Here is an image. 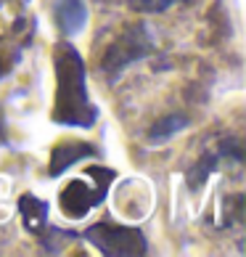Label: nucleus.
<instances>
[{
  "instance_id": "nucleus-1",
  "label": "nucleus",
  "mask_w": 246,
  "mask_h": 257,
  "mask_svg": "<svg viewBox=\"0 0 246 257\" xmlns=\"http://www.w3.org/2000/svg\"><path fill=\"white\" fill-rule=\"evenodd\" d=\"M56 69V101H53V122L72 127H90L98 117V106L88 96L85 85V64L80 53L69 43H59L53 51Z\"/></svg>"
},
{
  "instance_id": "nucleus-2",
  "label": "nucleus",
  "mask_w": 246,
  "mask_h": 257,
  "mask_svg": "<svg viewBox=\"0 0 246 257\" xmlns=\"http://www.w3.org/2000/svg\"><path fill=\"white\" fill-rule=\"evenodd\" d=\"M88 239L96 249L111 257H130V254H143L146 252V236L127 225H111V223H98L85 231Z\"/></svg>"
},
{
  "instance_id": "nucleus-3",
  "label": "nucleus",
  "mask_w": 246,
  "mask_h": 257,
  "mask_svg": "<svg viewBox=\"0 0 246 257\" xmlns=\"http://www.w3.org/2000/svg\"><path fill=\"white\" fill-rule=\"evenodd\" d=\"M148 51H151V35H148V30H146V27H132L130 32H125L106 51V56H103V72L119 74L127 64L143 59Z\"/></svg>"
},
{
  "instance_id": "nucleus-4",
  "label": "nucleus",
  "mask_w": 246,
  "mask_h": 257,
  "mask_svg": "<svg viewBox=\"0 0 246 257\" xmlns=\"http://www.w3.org/2000/svg\"><path fill=\"white\" fill-rule=\"evenodd\" d=\"M103 196H106V186L88 188V183H82V180H72V183L61 191L59 202H61L64 215L72 217V220H77V217L88 215L93 207H98L103 202Z\"/></svg>"
},
{
  "instance_id": "nucleus-5",
  "label": "nucleus",
  "mask_w": 246,
  "mask_h": 257,
  "mask_svg": "<svg viewBox=\"0 0 246 257\" xmlns=\"http://www.w3.org/2000/svg\"><path fill=\"white\" fill-rule=\"evenodd\" d=\"M53 19L64 35H80V30L88 24V6L82 0H56Z\"/></svg>"
},
{
  "instance_id": "nucleus-6",
  "label": "nucleus",
  "mask_w": 246,
  "mask_h": 257,
  "mask_svg": "<svg viewBox=\"0 0 246 257\" xmlns=\"http://www.w3.org/2000/svg\"><path fill=\"white\" fill-rule=\"evenodd\" d=\"M96 154V149H93L90 144H59L53 151H51V167L48 173L56 178L61 175L66 167H72L74 162H80L85 157H93Z\"/></svg>"
},
{
  "instance_id": "nucleus-7",
  "label": "nucleus",
  "mask_w": 246,
  "mask_h": 257,
  "mask_svg": "<svg viewBox=\"0 0 246 257\" xmlns=\"http://www.w3.org/2000/svg\"><path fill=\"white\" fill-rule=\"evenodd\" d=\"M19 209H22V217H24V223L30 225V228H43L45 220H48V204L43 202V199H37L32 194H24L22 196V202H19Z\"/></svg>"
},
{
  "instance_id": "nucleus-8",
  "label": "nucleus",
  "mask_w": 246,
  "mask_h": 257,
  "mask_svg": "<svg viewBox=\"0 0 246 257\" xmlns=\"http://www.w3.org/2000/svg\"><path fill=\"white\" fill-rule=\"evenodd\" d=\"M185 125H188V119L183 117V114H169V117H162L154 127H151L148 138H151V144H159V141H169L177 130H183Z\"/></svg>"
},
{
  "instance_id": "nucleus-9",
  "label": "nucleus",
  "mask_w": 246,
  "mask_h": 257,
  "mask_svg": "<svg viewBox=\"0 0 246 257\" xmlns=\"http://www.w3.org/2000/svg\"><path fill=\"white\" fill-rule=\"evenodd\" d=\"M0 144H6V122H3V109H0Z\"/></svg>"
},
{
  "instance_id": "nucleus-10",
  "label": "nucleus",
  "mask_w": 246,
  "mask_h": 257,
  "mask_svg": "<svg viewBox=\"0 0 246 257\" xmlns=\"http://www.w3.org/2000/svg\"><path fill=\"white\" fill-rule=\"evenodd\" d=\"M169 3H175V0H162V3H159V8H167Z\"/></svg>"
}]
</instances>
